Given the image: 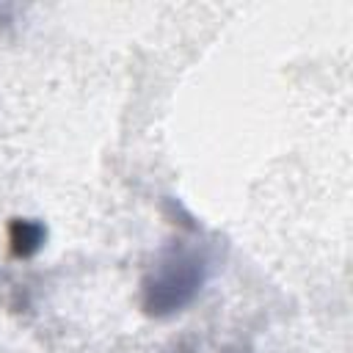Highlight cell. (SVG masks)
Listing matches in <instances>:
<instances>
[{
	"instance_id": "7a4b0ae2",
	"label": "cell",
	"mask_w": 353,
	"mask_h": 353,
	"mask_svg": "<svg viewBox=\"0 0 353 353\" xmlns=\"http://www.w3.org/2000/svg\"><path fill=\"white\" fill-rule=\"evenodd\" d=\"M44 226L39 221H25V218H17L11 226H8V243H11V254L14 256H33L41 245H44Z\"/></svg>"
},
{
	"instance_id": "6da1fadb",
	"label": "cell",
	"mask_w": 353,
	"mask_h": 353,
	"mask_svg": "<svg viewBox=\"0 0 353 353\" xmlns=\"http://www.w3.org/2000/svg\"><path fill=\"white\" fill-rule=\"evenodd\" d=\"M204 256L193 248H168L152 268L143 281V309L149 314H174L179 312L204 281Z\"/></svg>"
}]
</instances>
